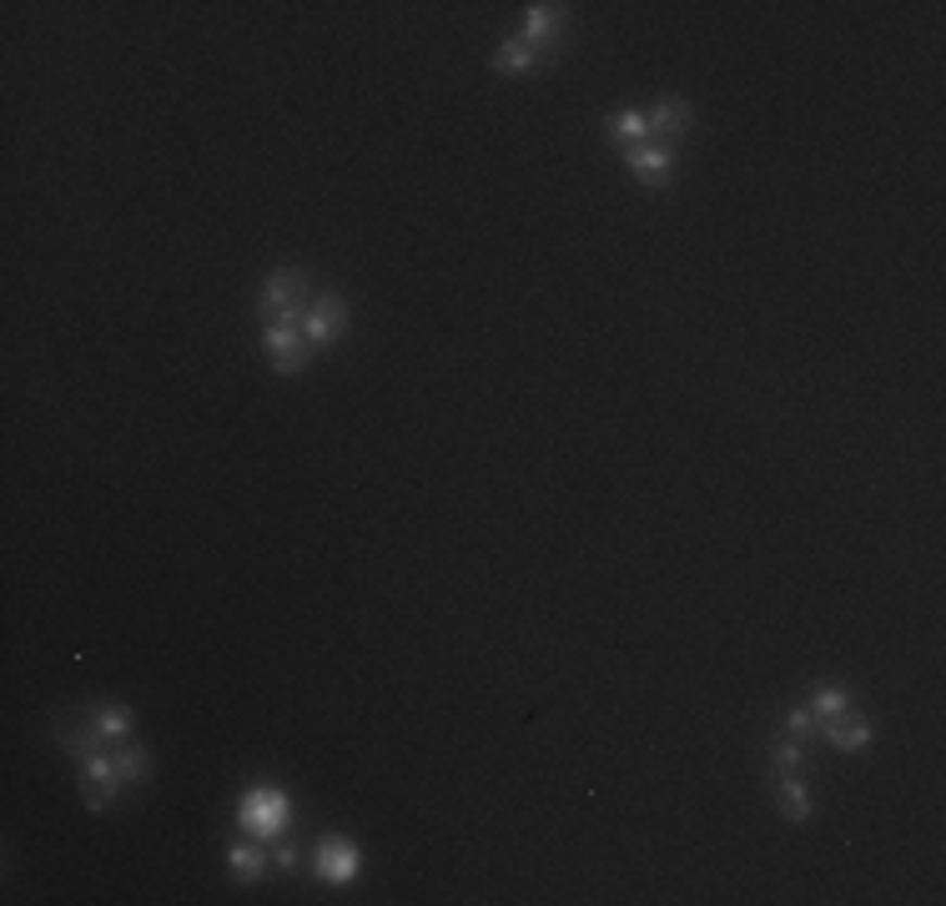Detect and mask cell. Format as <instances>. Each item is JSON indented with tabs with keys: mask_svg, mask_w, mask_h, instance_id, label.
Wrapping results in <instances>:
<instances>
[{
	"mask_svg": "<svg viewBox=\"0 0 946 906\" xmlns=\"http://www.w3.org/2000/svg\"><path fill=\"white\" fill-rule=\"evenodd\" d=\"M237 821H242V831H248V836H257L262 846H273L277 836H288L292 806H288V796H282L277 785H257V791H248V796H242Z\"/></svg>",
	"mask_w": 946,
	"mask_h": 906,
	"instance_id": "6da1fadb",
	"label": "cell"
},
{
	"mask_svg": "<svg viewBox=\"0 0 946 906\" xmlns=\"http://www.w3.org/2000/svg\"><path fill=\"white\" fill-rule=\"evenodd\" d=\"M307 273H298V267H282V273H267V282H262V323H302V313H307Z\"/></svg>",
	"mask_w": 946,
	"mask_h": 906,
	"instance_id": "7a4b0ae2",
	"label": "cell"
},
{
	"mask_svg": "<svg viewBox=\"0 0 946 906\" xmlns=\"http://www.w3.org/2000/svg\"><path fill=\"white\" fill-rule=\"evenodd\" d=\"M81 766V776H76V785H81V801L91 810H111L116 801H122V770H116V760H111V751H97L86 755V760H76Z\"/></svg>",
	"mask_w": 946,
	"mask_h": 906,
	"instance_id": "3957f363",
	"label": "cell"
},
{
	"mask_svg": "<svg viewBox=\"0 0 946 906\" xmlns=\"http://www.w3.org/2000/svg\"><path fill=\"white\" fill-rule=\"evenodd\" d=\"M343 328H348V302L338 298V292H317V298L307 302V313H302V338H307V348L323 353V348H332L343 338Z\"/></svg>",
	"mask_w": 946,
	"mask_h": 906,
	"instance_id": "277c9868",
	"label": "cell"
},
{
	"mask_svg": "<svg viewBox=\"0 0 946 906\" xmlns=\"http://www.w3.org/2000/svg\"><path fill=\"white\" fill-rule=\"evenodd\" d=\"M357 871H363V856L348 836H323L313 846V877H323L328 886H348L357 881Z\"/></svg>",
	"mask_w": 946,
	"mask_h": 906,
	"instance_id": "5b68a950",
	"label": "cell"
},
{
	"mask_svg": "<svg viewBox=\"0 0 946 906\" xmlns=\"http://www.w3.org/2000/svg\"><path fill=\"white\" fill-rule=\"evenodd\" d=\"M262 353L273 357L277 373H298L313 348L302 338V323H267V328H262Z\"/></svg>",
	"mask_w": 946,
	"mask_h": 906,
	"instance_id": "8992f818",
	"label": "cell"
},
{
	"mask_svg": "<svg viewBox=\"0 0 946 906\" xmlns=\"http://www.w3.org/2000/svg\"><path fill=\"white\" fill-rule=\"evenodd\" d=\"M625 166H630L634 181H645V187H670L674 181V147H665V141L630 147L625 151Z\"/></svg>",
	"mask_w": 946,
	"mask_h": 906,
	"instance_id": "52a82bcc",
	"label": "cell"
},
{
	"mask_svg": "<svg viewBox=\"0 0 946 906\" xmlns=\"http://www.w3.org/2000/svg\"><path fill=\"white\" fill-rule=\"evenodd\" d=\"M564 21H569V5H529V11H524V41L534 46L539 55L554 51Z\"/></svg>",
	"mask_w": 946,
	"mask_h": 906,
	"instance_id": "ba28073f",
	"label": "cell"
},
{
	"mask_svg": "<svg viewBox=\"0 0 946 906\" xmlns=\"http://www.w3.org/2000/svg\"><path fill=\"white\" fill-rule=\"evenodd\" d=\"M645 122H649V141H665V147H674V141L685 137V126H690V101H680V97L655 101V106L645 111Z\"/></svg>",
	"mask_w": 946,
	"mask_h": 906,
	"instance_id": "9c48e42d",
	"label": "cell"
},
{
	"mask_svg": "<svg viewBox=\"0 0 946 906\" xmlns=\"http://www.w3.org/2000/svg\"><path fill=\"white\" fill-rule=\"evenodd\" d=\"M821 735L836 745V751H866V745H871V720L846 710V715H836V720H825Z\"/></svg>",
	"mask_w": 946,
	"mask_h": 906,
	"instance_id": "30bf717a",
	"label": "cell"
},
{
	"mask_svg": "<svg viewBox=\"0 0 946 906\" xmlns=\"http://www.w3.org/2000/svg\"><path fill=\"white\" fill-rule=\"evenodd\" d=\"M267 861H273V856L262 852V846H252V841H232V846H227V871H232V881H242V886H252V881L267 871Z\"/></svg>",
	"mask_w": 946,
	"mask_h": 906,
	"instance_id": "8fae6325",
	"label": "cell"
},
{
	"mask_svg": "<svg viewBox=\"0 0 946 906\" xmlns=\"http://www.w3.org/2000/svg\"><path fill=\"white\" fill-rule=\"evenodd\" d=\"M111 760H116V770H122L126 785H147V781H151V755H147V745H137V741L111 745Z\"/></svg>",
	"mask_w": 946,
	"mask_h": 906,
	"instance_id": "7c38bea8",
	"label": "cell"
},
{
	"mask_svg": "<svg viewBox=\"0 0 946 906\" xmlns=\"http://www.w3.org/2000/svg\"><path fill=\"white\" fill-rule=\"evenodd\" d=\"M850 710V690L846 685H836V680H821V685H810V715L816 720H836V715H846Z\"/></svg>",
	"mask_w": 946,
	"mask_h": 906,
	"instance_id": "4fadbf2b",
	"label": "cell"
},
{
	"mask_svg": "<svg viewBox=\"0 0 946 906\" xmlns=\"http://www.w3.org/2000/svg\"><path fill=\"white\" fill-rule=\"evenodd\" d=\"M91 720H97V730L106 735V745L131 741V730H137V715L126 710V705H97V710H91Z\"/></svg>",
	"mask_w": 946,
	"mask_h": 906,
	"instance_id": "5bb4252c",
	"label": "cell"
},
{
	"mask_svg": "<svg viewBox=\"0 0 946 906\" xmlns=\"http://www.w3.org/2000/svg\"><path fill=\"white\" fill-rule=\"evenodd\" d=\"M534 61H539V51L524 41V36H508V41L494 51V71H499V76H524Z\"/></svg>",
	"mask_w": 946,
	"mask_h": 906,
	"instance_id": "9a60e30c",
	"label": "cell"
},
{
	"mask_svg": "<svg viewBox=\"0 0 946 906\" xmlns=\"http://www.w3.org/2000/svg\"><path fill=\"white\" fill-rule=\"evenodd\" d=\"M781 816L785 821H810V796H806V785H800L796 770H781Z\"/></svg>",
	"mask_w": 946,
	"mask_h": 906,
	"instance_id": "2e32d148",
	"label": "cell"
},
{
	"mask_svg": "<svg viewBox=\"0 0 946 906\" xmlns=\"http://www.w3.org/2000/svg\"><path fill=\"white\" fill-rule=\"evenodd\" d=\"M609 137H615L625 151H630V147H645V141H649L645 111H619V116H609Z\"/></svg>",
	"mask_w": 946,
	"mask_h": 906,
	"instance_id": "e0dca14e",
	"label": "cell"
},
{
	"mask_svg": "<svg viewBox=\"0 0 946 906\" xmlns=\"http://www.w3.org/2000/svg\"><path fill=\"white\" fill-rule=\"evenodd\" d=\"M800 766H806L800 735H781V741H775V770H800Z\"/></svg>",
	"mask_w": 946,
	"mask_h": 906,
	"instance_id": "ac0fdd59",
	"label": "cell"
},
{
	"mask_svg": "<svg viewBox=\"0 0 946 906\" xmlns=\"http://www.w3.org/2000/svg\"><path fill=\"white\" fill-rule=\"evenodd\" d=\"M785 735H821V720L810 715V705H796L785 715Z\"/></svg>",
	"mask_w": 946,
	"mask_h": 906,
	"instance_id": "d6986e66",
	"label": "cell"
},
{
	"mask_svg": "<svg viewBox=\"0 0 946 906\" xmlns=\"http://www.w3.org/2000/svg\"><path fill=\"white\" fill-rule=\"evenodd\" d=\"M298 856H302L298 846H288V841L277 836V852H273V866H277V871H298Z\"/></svg>",
	"mask_w": 946,
	"mask_h": 906,
	"instance_id": "ffe728a7",
	"label": "cell"
}]
</instances>
